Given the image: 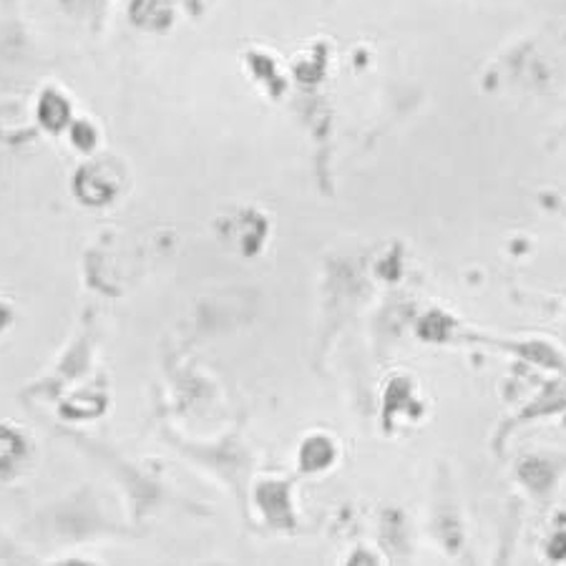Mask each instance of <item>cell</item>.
I'll list each match as a JSON object with an SVG mask.
<instances>
[{
  "instance_id": "4",
  "label": "cell",
  "mask_w": 566,
  "mask_h": 566,
  "mask_svg": "<svg viewBox=\"0 0 566 566\" xmlns=\"http://www.w3.org/2000/svg\"><path fill=\"white\" fill-rule=\"evenodd\" d=\"M66 139L78 154L91 157V154L98 151V144H102V126L88 116H76L66 129Z\"/></svg>"
},
{
  "instance_id": "2",
  "label": "cell",
  "mask_w": 566,
  "mask_h": 566,
  "mask_svg": "<svg viewBox=\"0 0 566 566\" xmlns=\"http://www.w3.org/2000/svg\"><path fill=\"white\" fill-rule=\"evenodd\" d=\"M73 118H76V108H73V102L66 91L56 84H49L39 91L33 106V122L43 134H66Z\"/></svg>"
},
{
  "instance_id": "6",
  "label": "cell",
  "mask_w": 566,
  "mask_h": 566,
  "mask_svg": "<svg viewBox=\"0 0 566 566\" xmlns=\"http://www.w3.org/2000/svg\"><path fill=\"white\" fill-rule=\"evenodd\" d=\"M11 323H13V310L6 303V300H0V335L11 327Z\"/></svg>"
},
{
  "instance_id": "1",
  "label": "cell",
  "mask_w": 566,
  "mask_h": 566,
  "mask_svg": "<svg viewBox=\"0 0 566 566\" xmlns=\"http://www.w3.org/2000/svg\"><path fill=\"white\" fill-rule=\"evenodd\" d=\"M71 189L73 197L86 207L98 209L112 205L118 197V191H122V171H118V164L91 154V157L84 164H78V169L73 171Z\"/></svg>"
},
{
  "instance_id": "3",
  "label": "cell",
  "mask_w": 566,
  "mask_h": 566,
  "mask_svg": "<svg viewBox=\"0 0 566 566\" xmlns=\"http://www.w3.org/2000/svg\"><path fill=\"white\" fill-rule=\"evenodd\" d=\"M31 455V443L21 428L11 423H0V481H11Z\"/></svg>"
},
{
  "instance_id": "5",
  "label": "cell",
  "mask_w": 566,
  "mask_h": 566,
  "mask_svg": "<svg viewBox=\"0 0 566 566\" xmlns=\"http://www.w3.org/2000/svg\"><path fill=\"white\" fill-rule=\"evenodd\" d=\"M129 15L139 29H161L169 21V6L164 0H132Z\"/></svg>"
}]
</instances>
